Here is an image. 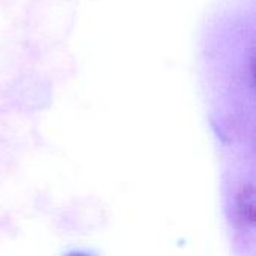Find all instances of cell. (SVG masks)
Listing matches in <instances>:
<instances>
[{
    "label": "cell",
    "mask_w": 256,
    "mask_h": 256,
    "mask_svg": "<svg viewBox=\"0 0 256 256\" xmlns=\"http://www.w3.org/2000/svg\"><path fill=\"white\" fill-rule=\"evenodd\" d=\"M236 219L244 230L255 225V188L252 183L242 184L236 192Z\"/></svg>",
    "instance_id": "obj_1"
}]
</instances>
